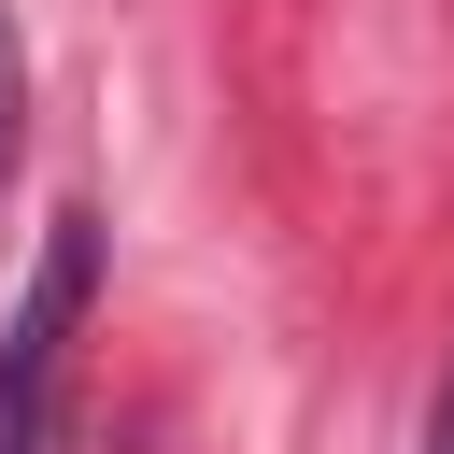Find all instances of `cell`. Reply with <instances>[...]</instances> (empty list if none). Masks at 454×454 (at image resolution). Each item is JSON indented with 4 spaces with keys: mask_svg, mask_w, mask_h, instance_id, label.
<instances>
[{
    "mask_svg": "<svg viewBox=\"0 0 454 454\" xmlns=\"http://www.w3.org/2000/svg\"><path fill=\"white\" fill-rule=\"evenodd\" d=\"M426 454H454V383H440V411H426Z\"/></svg>",
    "mask_w": 454,
    "mask_h": 454,
    "instance_id": "3",
    "label": "cell"
},
{
    "mask_svg": "<svg viewBox=\"0 0 454 454\" xmlns=\"http://www.w3.org/2000/svg\"><path fill=\"white\" fill-rule=\"evenodd\" d=\"M0 454H71V369H0Z\"/></svg>",
    "mask_w": 454,
    "mask_h": 454,
    "instance_id": "1",
    "label": "cell"
},
{
    "mask_svg": "<svg viewBox=\"0 0 454 454\" xmlns=\"http://www.w3.org/2000/svg\"><path fill=\"white\" fill-rule=\"evenodd\" d=\"M14 142H28V43H14V14H0V170H14Z\"/></svg>",
    "mask_w": 454,
    "mask_h": 454,
    "instance_id": "2",
    "label": "cell"
}]
</instances>
